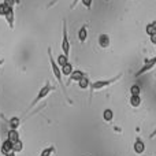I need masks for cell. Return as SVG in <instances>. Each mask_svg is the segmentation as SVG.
I'll list each match as a JSON object with an SVG mask.
<instances>
[{
	"label": "cell",
	"instance_id": "obj_1",
	"mask_svg": "<svg viewBox=\"0 0 156 156\" xmlns=\"http://www.w3.org/2000/svg\"><path fill=\"white\" fill-rule=\"evenodd\" d=\"M47 54H48V59H49V65H51L52 73H54L55 78L58 80L59 85L62 86L65 96L67 97V89H66V85H65V82H63V80H62V76H63V74H62V69H60V66L58 65V62L54 59V56H52V49H51V47H48V49H47Z\"/></svg>",
	"mask_w": 156,
	"mask_h": 156
},
{
	"label": "cell",
	"instance_id": "obj_2",
	"mask_svg": "<svg viewBox=\"0 0 156 156\" xmlns=\"http://www.w3.org/2000/svg\"><path fill=\"white\" fill-rule=\"evenodd\" d=\"M54 90H55V86H52L51 82H49V81H47L45 85H44L43 88L38 90V93L36 94V97L32 100V103H30V105H29V108H27V111H30L33 107H36V105H37L38 103L41 101V100H44L49 93H51V92H54ZM27 111H26V112H27Z\"/></svg>",
	"mask_w": 156,
	"mask_h": 156
},
{
	"label": "cell",
	"instance_id": "obj_3",
	"mask_svg": "<svg viewBox=\"0 0 156 156\" xmlns=\"http://www.w3.org/2000/svg\"><path fill=\"white\" fill-rule=\"evenodd\" d=\"M121 78H122V74H118L116 77H112V78H110V80L94 81V82L90 83V92H92V93H94L96 90H101V89H104V88H108V86H111L112 83L118 82Z\"/></svg>",
	"mask_w": 156,
	"mask_h": 156
},
{
	"label": "cell",
	"instance_id": "obj_4",
	"mask_svg": "<svg viewBox=\"0 0 156 156\" xmlns=\"http://www.w3.org/2000/svg\"><path fill=\"white\" fill-rule=\"evenodd\" d=\"M70 40H69V32H67V21L63 19V37H62V54L66 56H70Z\"/></svg>",
	"mask_w": 156,
	"mask_h": 156
},
{
	"label": "cell",
	"instance_id": "obj_5",
	"mask_svg": "<svg viewBox=\"0 0 156 156\" xmlns=\"http://www.w3.org/2000/svg\"><path fill=\"white\" fill-rule=\"evenodd\" d=\"M155 66H156V56L151 58V59H147L145 63H144V66L137 71V73H136V77H141V76H144V74L149 73L151 70H154L155 69Z\"/></svg>",
	"mask_w": 156,
	"mask_h": 156
},
{
	"label": "cell",
	"instance_id": "obj_6",
	"mask_svg": "<svg viewBox=\"0 0 156 156\" xmlns=\"http://www.w3.org/2000/svg\"><path fill=\"white\" fill-rule=\"evenodd\" d=\"M3 3H4V2H3ZM3 16L5 18V21H7L10 29H12V27H14V21H15V15H14V7H11V5H7L4 3V14H3Z\"/></svg>",
	"mask_w": 156,
	"mask_h": 156
},
{
	"label": "cell",
	"instance_id": "obj_7",
	"mask_svg": "<svg viewBox=\"0 0 156 156\" xmlns=\"http://www.w3.org/2000/svg\"><path fill=\"white\" fill-rule=\"evenodd\" d=\"M133 151L136 155H143L145 152V144L141 138H136L134 144H133Z\"/></svg>",
	"mask_w": 156,
	"mask_h": 156
},
{
	"label": "cell",
	"instance_id": "obj_8",
	"mask_svg": "<svg viewBox=\"0 0 156 156\" xmlns=\"http://www.w3.org/2000/svg\"><path fill=\"white\" fill-rule=\"evenodd\" d=\"M11 151H12V143L5 138V140L2 143V145H0V152H2L3 156H5L8 152H11Z\"/></svg>",
	"mask_w": 156,
	"mask_h": 156
},
{
	"label": "cell",
	"instance_id": "obj_9",
	"mask_svg": "<svg viewBox=\"0 0 156 156\" xmlns=\"http://www.w3.org/2000/svg\"><path fill=\"white\" fill-rule=\"evenodd\" d=\"M83 76H85V73L77 69V70H74L73 73L69 76V83H70V82H78V81H80Z\"/></svg>",
	"mask_w": 156,
	"mask_h": 156
},
{
	"label": "cell",
	"instance_id": "obj_10",
	"mask_svg": "<svg viewBox=\"0 0 156 156\" xmlns=\"http://www.w3.org/2000/svg\"><path fill=\"white\" fill-rule=\"evenodd\" d=\"M99 45L104 49L108 48V47H110V36L105 34V33H101V34L99 36Z\"/></svg>",
	"mask_w": 156,
	"mask_h": 156
},
{
	"label": "cell",
	"instance_id": "obj_11",
	"mask_svg": "<svg viewBox=\"0 0 156 156\" xmlns=\"http://www.w3.org/2000/svg\"><path fill=\"white\" fill-rule=\"evenodd\" d=\"M21 122H22V119L19 118V116H12V118L8 121V126H10V129L18 130L19 126H21Z\"/></svg>",
	"mask_w": 156,
	"mask_h": 156
},
{
	"label": "cell",
	"instance_id": "obj_12",
	"mask_svg": "<svg viewBox=\"0 0 156 156\" xmlns=\"http://www.w3.org/2000/svg\"><path fill=\"white\" fill-rule=\"evenodd\" d=\"M7 140H10L11 143H15V141L21 140V138H19V132L15 129H10L7 133Z\"/></svg>",
	"mask_w": 156,
	"mask_h": 156
},
{
	"label": "cell",
	"instance_id": "obj_13",
	"mask_svg": "<svg viewBox=\"0 0 156 156\" xmlns=\"http://www.w3.org/2000/svg\"><path fill=\"white\" fill-rule=\"evenodd\" d=\"M90 81H89V78H88V76H83L82 78H81L80 81H78V86H80V89H83V90H85V89H88V88H90Z\"/></svg>",
	"mask_w": 156,
	"mask_h": 156
},
{
	"label": "cell",
	"instance_id": "obj_14",
	"mask_svg": "<svg viewBox=\"0 0 156 156\" xmlns=\"http://www.w3.org/2000/svg\"><path fill=\"white\" fill-rule=\"evenodd\" d=\"M86 38H88V30H86V26L80 27V30H78V40H80V43H85Z\"/></svg>",
	"mask_w": 156,
	"mask_h": 156
},
{
	"label": "cell",
	"instance_id": "obj_15",
	"mask_svg": "<svg viewBox=\"0 0 156 156\" xmlns=\"http://www.w3.org/2000/svg\"><path fill=\"white\" fill-rule=\"evenodd\" d=\"M103 119H104V122H111L114 119V111L111 108H105L103 111Z\"/></svg>",
	"mask_w": 156,
	"mask_h": 156
},
{
	"label": "cell",
	"instance_id": "obj_16",
	"mask_svg": "<svg viewBox=\"0 0 156 156\" xmlns=\"http://www.w3.org/2000/svg\"><path fill=\"white\" fill-rule=\"evenodd\" d=\"M60 69H62V74H63V76H70V74L74 71L73 65H71L70 62H67V63H66V65H63Z\"/></svg>",
	"mask_w": 156,
	"mask_h": 156
},
{
	"label": "cell",
	"instance_id": "obj_17",
	"mask_svg": "<svg viewBox=\"0 0 156 156\" xmlns=\"http://www.w3.org/2000/svg\"><path fill=\"white\" fill-rule=\"evenodd\" d=\"M130 105L134 108H138L141 105V97L140 96H130V100H129Z\"/></svg>",
	"mask_w": 156,
	"mask_h": 156
},
{
	"label": "cell",
	"instance_id": "obj_18",
	"mask_svg": "<svg viewBox=\"0 0 156 156\" xmlns=\"http://www.w3.org/2000/svg\"><path fill=\"white\" fill-rule=\"evenodd\" d=\"M145 32H147V34H148V36L156 34V21H154V22H151V23L147 25Z\"/></svg>",
	"mask_w": 156,
	"mask_h": 156
},
{
	"label": "cell",
	"instance_id": "obj_19",
	"mask_svg": "<svg viewBox=\"0 0 156 156\" xmlns=\"http://www.w3.org/2000/svg\"><path fill=\"white\" fill-rule=\"evenodd\" d=\"M55 154V147L51 145V147H47V148H44L43 151L40 152V155L38 156H52Z\"/></svg>",
	"mask_w": 156,
	"mask_h": 156
},
{
	"label": "cell",
	"instance_id": "obj_20",
	"mask_svg": "<svg viewBox=\"0 0 156 156\" xmlns=\"http://www.w3.org/2000/svg\"><path fill=\"white\" fill-rule=\"evenodd\" d=\"M22 149H23V143H22L21 140L12 143V151L15 152V154H19V152H22Z\"/></svg>",
	"mask_w": 156,
	"mask_h": 156
},
{
	"label": "cell",
	"instance_id": "obj_21",
	"mask_svg": "<svg viewBox=\"0 0 156 156\" xmlns=\"http://www.w3.org/2000/svg\"><path fill=\"white\" fill-rule=\"evenodd\" d=\"M141 93V88L138 83H134V85H132V88H130V94L132 96H140Z\"/></svg>",
	"mask_w": 156,
	"mask_h": 156
},
{
	"label": "cell",
	"instance_id": "obj_22",
	"mask_svg": "<svg viewBox=\"0 0 156 156\" xmlns=\"http://www.w3.org/2000/svg\"><path fill=\"white\" fill-rule=\"evenodd\" d=\"M56 62H58V65L62 67L63 65H66V63L69 62V58L66 56V55H63V54H60L59 56H58V59H56Z\"/></svg>",
	"mask_w": 156,
	"mask_h": 156
},
{
	"label": "cell",
	"instance_id": "obj_23",
	"mask_svg": "<svg viewBox=\"0 0 156 156\" xmlns=\"http://www.w3.org/2000/svg\"><path fill=\"white\" fill-rule=\"evenodd\" d=\"M82 2V5H85V8H88V10H90L92 7V3H93V0H81Z\"/></svg>",
	"mask_w": 156,
	"mask_h": 156
},
{
	"label": "cell",
	"instance_id": "obj_24",
	"mask_svg": "<svg viewBox=\"0 0 156 156\" xmlns=\"http://www.w3.org/2000/svg\"><path fill=\"white\" fill-rule=\"evenodd\" d=\"M3 2H4L7 5H11V7H14V5H15V3L18 2V0H3Z\"/></svg>",
	"mask_w": 156,
	"mask_h": 156
},
{
	"label": "cell",
	"instance_id": "obj_25",
	"mask_svg": "<svg viewBox=\"0 0 156 156\" xmlns=\"http://www.w3.org/2000/svg\"><path fill=\"white\" fill-rule=\"evenodd\" d=\"M149 41H151L154 45H156V34H151V36H149Z\"/></svg>",
	"mask_w": 156,
	"mask_h": 156
},
{
	"label": "cell",
	"instance_id": "obj_26",
	"mask_svg": "<svg viewBox=\"0 0 156 156\" xmlns=\"http://www.w3.org/2000/svg\"><path fill=\"white\" fill-rule=\"evenodd\" d=\"M4 14V3H0V15Z\"/></svg>",
	"mask_w": 156,
	"mask_h": 156
},
{
	"label": "cell",
	"instance_id": "obj_27",
	"mask_svg": "<svg viewBox=\"0 0 156 156\" xmlns=\"http://www.w3.org/2000/svg\"><path fill=\"white\" fill-rule=\"evenodd\" d=\"M78 2H80V0H73V3H71V5H70V8H71V10H73V8L74 7H76V5H77V3Z\"/></svg>",
	"mask_w": 156,
	"mask_h": 156
},
{
	"label": "cell",
	"instance_id": "obj_28",
	"mask_svg": "<svg viewBox=\"0 0 156 156\" xmlns=\"http://www.w3.org/2000/svg\"><path fill=\"white\" fill-rule=\"evenodd\" d=\"M155 137H156V129L151 133V134H149V138H151V140H152V138H155Z\"/></svg>",
	"mask_w": 156,
	"mask_h": 156
},
{
	"label": "cell",
	"instance_id": "obj_29",
	"mask_svg": "<svg viewBox=\"0 0 156 156\" xmlns=\"http://www.w3.org/2000/svg\"><path fill=\"white\" fill-rule=\"evenodd\" d=\"M15 155H16L15 152H14V151H11V152H8V154L5 155V156H15Z\"/></svg>",
	"mask_w": 156,
	"mask_h": 156
},
{
	"label": "cell",
	"instance_id": "obj_30",
	"mask_svg": "<svg viewBox=\"0 0 156 156\" xmlns=\"http://www.w3.org/2000/svg\"><path fill=\"white\" fill-rule=\"evenodd\" d=\"M3 65H4V59H0V67H2Z\"/></svg>",
	"mask_w": 156,
	"mask_h": 156
},
{
	"label": "cell",
	"instance_id": "obj_31",
	"mask_svg": "<svg viewBox=\"0 0 156 156\" xmlns=\"http://www.w3.org/2000/svg\"><path fill=\"white\" fill-rule=\"evenodd\" d=\"M155 47H156V45H155Z\"/></svg>",
	"mask_w": 156,
	"mask_h": 156
},
{
	"label": "cell",
	"instance_id": "obj_32",
	"mask_svg": "<svg viewBox=\"0 0 156 156\" xmlns=\"http://www.w3.org/2000/svg\"><path fill=\"white\" fill-rule=\"evenodd\" d=\"M155 156H156V155H155Z\"/></svg>",
	"mask_w": 156,
	"mask_h": 156
}]
</instances>
